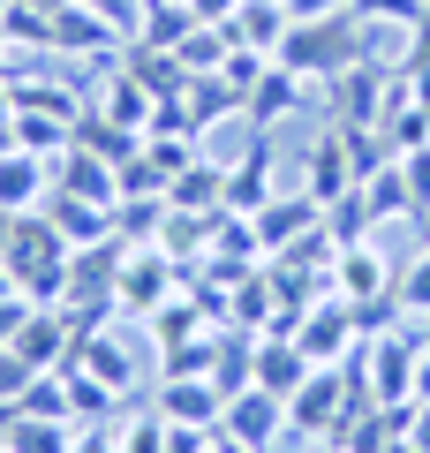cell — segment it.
Wrapping results in <instances>:
<instances>
[{"instance_id":"obj_1","label":"cell","mask_w":430,"mask_h":453,"mask_svg":"<svg viewBox=\"0 0 430 453\" xmlns=\"http://www.w3.org/2000/svg\"><path fill=\"white\" fill-rule=\"evenodd\" d=\"M219 438L257 446V453H265L272 438H295V431H287V401H280L272 386H242V393H227V408H219Z\"/></svg>"},{"instance_id":"obj_2","label":"cell","mask_w":430,"mask_h":453,"mask_svg":"<svg viewBox=\"0 0 430 453\" xmlns=\"http://www.w3.org/2000/svg\"><path fill=\"white\" fill-rule=\"evenodd\" d=\"M159 408L166 423H189V431H219V408H227V386L211 371H166L159 378Z\"/></svg>"},{"instance_id":"obj_3","label":"cell","mask_w":430,"mask_h":453,"mask_svg":"<svg viewBox=\"0 0 430 453\" xmlns=\"http://www.w3.org/2000/svg\"><path fill=\"white\" fill-rule=\"evenodd\" d=\"M333 288L348 310H370V303H393V257H378V242H348L333 257Z\"/></svg>"},{"instance_id":"obj_4","label":"cell","mask_w":430,"mask_h":453,"mask_svg":"<svg viewBox=\"0 0 430 453\" xmlns=\"http://www.w3.org/2000/svg\"><path fill=\"white\" fill-rule=\"evenodd\" d=\"M348 378L340 371H310L303 386L287 393V431H310V438H333V423H340V401H348Z\"/></svg>"},{"instance_id":"obj_5","label":"cell","mask_w":430,"mask_h":453,"mask_svg":"<svg viewBox=\"0 0 430 453\" xmlns=\"http://www.w3.org/2000/svg\"><path fill=\"white\" fill-rule=\"evenodd\" d=\"M166 288H174V257H166V250H136V257H121V295H113V303H121L128 318H151V310L166 303Z\"/></svg>"},{"instance_id":"obj_6","label":"cell","mask_w":430,"mask_h":453,"mask_svg":"<svg viewBox=\"0 0 430 453\" xmlns=\"http://www.w3.org/2000/svg\"><path fill=\"white\" fill-rule=\"evenodd\" d=\"M53 174H61V196H83V204H121V166L98 159V151L68 144L61 159H53Z\"/></svg>"},{"instance_id":"obj_7","label":"cell","mask_w":430,"mask_h":453,"mask_svg":"<svg viewBox=\"0 0 430 453\" xmlns=\"http://www.w3.org/2000/svg\"><path fill=\"white\" fill-rule=\"evenodd\" d=\"M303 189L318 196L325 211L340 204V196H355V159H348V136H318V144H310V159H303Z\"/></svg>"},{"instance_id":"obj_8","label":"cell","mask_w":430,"mask_h":453,"mask_svg":"<svg viewBox=\"0 0 430 453\" xmlns=\"http://www.w3.org/2000/svg\"><path fill=\"white\" fill-rule=\"evenodd\" d=\"M250 226H257V242H265V250H295L310 226H325V204H318L310 189H303V196H272Z\"/></svg>"},{"instance_id":"obj_9","label":"cell","mask_w":430,"mask_h":453,"mask_svg":"<svg viewBox=\"0 0 430 453\" xmlns=\"http://www.w3.org/2000/svg\"><path fill=\"white\" fill-rule=\"evenodd\" d=\"M68 363H76V371H91L98 386H106V393H121V401L143 386V378H136V363H128V348H121V333H106V325H98L91 340H76V356H68Z\"/></svg>"},{"instance_id":"obj_10","label":"cell","mask_w":430,"mask_h":453,"mask_svg":"<svg viewBox=\"0 0 430 453\" xmlns=\"http://www.w3.org/2000/svg\"><path fill=\"white\" fill-rule=\"evenodd\" d=\"M287 31H295V16H287V0H242V16L227 23V38H234L242 53H280L287 46Z\"/></svg>"},{"instance_id":"obj_11","label":"cell","mask_w":430,"mask_h":453,"mask_svg":"<svg viewBox=\"0 0 430 453\" xmlns=\"http://www.w3.org/2000/svg\"><path fill=\"white\" fill-rule=\"evenodd\" d=\"M265 204H272V144H265V129H257L250 159H234V166H227V211L257 219Z\"/></svg>"},{"instance_id":"obj_12","label":"cell","mask_w":430,"mask_h":453,"mask_svg":"<svg viewBox=\"0 0 430 453\" xmlns=\"http://www.w3.org/2000/svg\"><path fill=\"white\" fill-rule=\"evenodd\" d=\"M295 340H303V356L318 363V371H333V363L355 348V310L348 303H325L310 325H295Z\"/></svg>"},{"instance_id":"obj_13","label":"cell","mask_w":430,"mask_h":453,"mask_svg":"<svg viewBox=\"0 0 430 453\" xmlns=\"http://www.w3.org/2000/svg\"><path fill=\"white\" fill-rule=\"evenodd\" d=\"M53 181V159H38V151H0V211H31L38 196H46Z\"/></svg>"},{"instance_id":"obj_14","label":"cell","mask_w":430,"mask_h":453,"mask_svg":"<svg viewBox=\"0 0 430 453\" xmlns=\"http://www.w3.org/2000/svg\"><path fill=\"white\" fill-rule=\"evenodd\" d=\"M166 204H174V211H227V166L189 159L174 181H166Z\"/></svg>"},{"instance_id":"obj_15","label":"cell","mask_w":430,"mask_h":453,"mask_svg":"<svg viewBox=\"0 0 430 453\" xmlns=\"http://www.w3.org/2000/svg\"><path fill=\"white\" fill-rule=\"evenodd\" d=\"M46 219L61 226V242H76V250H91V242H106V234H113V204H83V196H61V189H53Z\"/></svg>"},{"instance_id":"obj_16","label":"cell","mask_w":430,"mask_h":453,"mask_svg":"<svg viewBox=\"0 0 430 453\" xmlns=\"http://www.w3.org/2000/svg\"><path fill=\"white\" fill-rule=\"evenodd\" d=\"M355 204H363V219H370V226H385V219H408L415 204H408V181H400V159L355 181Z\"/></svg>"},{"instance_id":"obj_17","label":"cell","mask_w":430,"mask_h":453,"mask_svg":"<svg viewBox=\"0 0 430 453\" xmlns=\"http://www.w3.org/2000/svg\"><path fill=\"white\" fill-rule=\"evenodd\" d=\"M76 446V423L68 416H23L16 408V423H8V453H68Z\"/></svg>"},{"instance_id":"obj_18","label":"cell","mask_w":430,"mask_h":453,"mask_svg":"<svg viewBox=\"0 0 430 453\" xmlns=\"http://www.w3.org/2000/svg\"><path fill=\"white\" fill-rule=\"evenodd\" d=\"M16 144L38 151V159H61L76 144V121H61V113H16Z\"/></svg>"},{"instance_id":"obj_19","label":"cell","mask_w":430,"mask_h":453,"mask_svg":"<svg viewBox=\"0 0 430 453\" xmlns=\"http://www.w3.org/2000/svg\"><path fill=\"white\" fill-rule=\"evenodd\" d=\"M113 431H121V453H166V438H174V423H166L159 408H143V416L113 423Z\"/></svg>"},{"instance_id":"obj_20","label":"cell","mask_w":430,"mask_h":453,"mask_svg":"<svg viewBox=\"0 0 430 453\" xmlns=\"http://www.w3.org/2000/svg\"><path fill=\"white\" fill-rule=\"evenodd\" d=\"M393 295H400V310H408V318H430V250L423 257H408L393 273Z\"/></svg>"},{"instance_id":"obj_21","label":"cell","mask_w":430,"mask_h":453,"mask_svg":"<svg viewBox=\"0 0 430 453\" xmlns=\"http://www.w3.org/2000/svg\"><path fill=\"white\" fill-rule=\"evenodd\" d=\"M348 8H355L363 23H408V31L430 16V0H348Z\"/></svg>"},{"instance_id":"obj_22","label":"cell","mask_w":430,"mask_h":453,"mask_svg":"<svg viewBox=\"0 0 430 453\" xmlns=\"http://www.w3.org/2000/svg\"><path fill=\"white\" fill-rule=\"evenodd\" d=\"M400 181H408V204H415V219L430 211V144L423 151H400Z\"/></svg>"},{"instance_id":"obj_23","label":"cell","mask_w":430,"mask_h":453,"mask_svg":"<svg viewBox=\"0 0 430 453\" xmlns=\"http://www.w3.org/2000/svg\"><path fill=\"white\" fill-rule=\"evenodd\" d=\"M68 453H121V431H113V423H83Z\"/></svg>"},{"instance_id":"obj_24","label":"cell","mask_w":430,"mask_h":453,"mask_svg":"<svg viewBox=\"0 0 430 453\" xmlns=\"http://www.w3.org/2000/svg\"><path fill=\"white\" fill-rule=\"evenodd\" d=\"M295 23H325V16H348V0H287Z\"/></svg>"},{"instance_id":"obj_25","label":"cell","mask_w":430,"mask_h":453,"mask_svg":"<svg viewBox=\"0 0 430 453\" xmlns=\"http://www.w3.org/2000/svg\"><path fill=\"white\" fill-rule=\"evenodd\" d=\"M189 16H196V23H234L242 0H189Z\"/></svg>"},{"instance_id":"obj_26","label":"cell","mask_w":430,"mask_h":453,"mask_svg":"<svg viewBox=\"0 0 430 453\" xmlns=\"http://www.w3.org/2000/svg\"><path fill=\"white\" fill-rule=\"evenodd\" d=\"M408 438L430 453V401H408Z\"/></svg>"},{"instance_id":"obj_27","label":"cell","mask_w":430,"mask_h":453,"mask_svg":"<svg viewBox=\"0 0 430 453\" xmlns=\"http://www.w3.org/2000/svg\"><path fill=\"white\" fill-rule=\"evenodd\" d=\"M415 401H430V348L415 356Z\"/></svg>"},{"instance_id":"obj_28","label":"cell","mask_w":430,"mask_h":453,"mask_svg":"<svg viewBox=\"0 0 430 453\" xmlns=\"http://www.w3.org/2000/svg\"><path fill=\"white\" fill-rule=\"evenodd\" d=\"M219 453H257V446H234V438H219Z\"/></svg>"},{"instance_id":"obj_29","label":"cell","mask_w":430,"mask_h":453,"mask_svg":"<svg viewBox=\"0 0 430 453\" xmlns=\"http://www.w3.org/2000/svg\"><path fill=\"white\" fill-rule=\"evenodd\" d=\"M8 8H16V0H0V16H8Z\"/></svg>"},{"instance_id":"obj_30","label":"cell","mask_w":430,"mask_h":453,"mask_svg":"<svg viewBox=\"0 0 430 453\" xmlns=\"http://www.w3.org/2000/svg\"><path fill=\"white\" fill-rule=\"evenodd\" d=\"M0 453H8V431H0Z\"/></svg>"},{"instance_id":"obj_31","label":"cell","mask_w":430,"mask_h":453,"mask_svg":"<svg viewBox=\"0 0 430 453\" xmlns=\"http://www.w3.org/2000/svg\"><path fill=\"white\" fill-rule=\"evenodd\" d=\"M423 234H430V211H423Z\"/></svg>"},{"instance_id":"obj_32","label":"cell","mask_w":430,"mask_h":453,"mask_svg":"<svg viewBox=\"0 0 430 453\" xmlns=\"http://www.w3.org/2000/svg\"><path fill=\"white\" fill-rule=\"evenodd\" d=\"M0 46H8V38H0Z\"/></svg>"},{"instance_id":"obj_33","label":"cell","mask_w":430,"mask_h":453,"mask_svg":"<svg viewBox=\"0 0 430 453\" xmlns=\"http://www.w3.org/2000/svg\"><path fill=\"white\" fill-rule=\"evenodd\" d=\"M211 453H219V446H211Z\"/></svg>"}]
</instances>
